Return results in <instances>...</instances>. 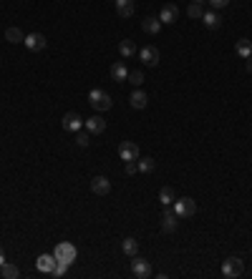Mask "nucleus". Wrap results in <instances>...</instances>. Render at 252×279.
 <instances>
[{"mask_svg": "<svg viewBox=\"0 0 252 279\" xmlns=\"http://www.w3.org/2000/svg\"><path fill=\"white\" fill-rule=\"evenodd\" d=\"M222 274L230 277V279L242 277V274H245V262H242L240 257H230V259H225V262H222Z\"/></svg>", "mask_w": 252, "mask_h": 279, "instance_id": "obj_1", "label": "nucleus"}, {"mask_svg": "<svg viewBox=\"0 0 252 279\" xmlns=\"http://www.w3.org/2000/svg\"><path fill=\"white\" fill-rule=\"evenodd\" d=\"M89 103H91L96 111H108L114 101H111V96H108L106 91H101V88H94V91L89 93Z\"/></svg>", "mask_w": 252, "mask_h": 279, "instance_id": "obj_2", "label": "nucleus"}, {"mask_svg": "<svg viewBox=\"0 0 252 279\" xmlns=\"http://www.w3.org/2000/svg\"><path fill=\"white\" fill-rule=\"evenodd\" d=\"M53 257L58 259V262H66V264H71V262H76V246H73L71 241H61L58 246L53 249Z\"/></svg>", "mask_w": 252, "mask_h": 279, "instance_id": "obj_3", "label": "nucleus"}, {"mask_svg": "<svg viewBox=\"0 0 252 279\" xmlns=\"http://www.w3.org/2000/svg\"><path fill=\"white\" fill-rule=\"evenodd\" d=\"M172 209H174V211H177V216L182 219V216H192L194 211H197V204H194V199L184 197V199H174Z\"/></svg>", "mask_w": 252, "mask_h": 279, "instance_id": "obj_4", "label": "nucleus"}, {"mask_svg": "<svg viewBox=\"0 0 252 279\" xmlns=\"http://www.w3.org/2000/svg\"><path fill=\"white\" fill-rule=\"evenodd\" d=\"M177 224H179L177 211H174L172 206H164V214H161V229H164L166 234H172V232L177 229Z\"/></svg>", "mask_w": 252, "mask_h": 279, "instance_id": "obj_5", "label": "nucleus"}, {"mask_svg": "<svg viewBox=\"0 0 252 279\" xmlns=\"http://www.w3.org/2000/svg\"><path fill=\"white\" fill-rule=\"evenodd\" d=\"M131 274H134L136 279H147V277H151V264H149L147 259H142V257H134V262H131Z\"/></svg>", "mask_w": 252, "mask_h": 279, "instance_id": "obj_6", "label": "nucleus"}, {"mask_svg": "<svg viewBox=\"0 0 252 279\" xmlns=\"http://www.w3.org/2000/svg\"><path fill=\"white\" fill-rule=\"evenodd\" d=\"M139 58H142L144 66L154 68V66H159V50H156L154 45H144L142 50H139Z\"/></svg>", "mask_w": 252, "mask_h": 279, "instance_id": "obj_7", "label": "nucleus"}, {"mask_svg": "<svg viewBox=\"0 0 252 279\" xmlns=\"http://www.w3.org/2000/svg\"><path fill=\"white\" fill-rule=\"evenodd\" d=\"M119 159L121 161H136L139 159V146L134 141H121L119 144Z\"/></svg>", "mask_w": 252, "mask_h": 279, "instance_id": "obj_8", "label": "nucleus"}, {"mask_svg": "<svg viewBox=\"0 0 252 279\" xmlns=\"http://www.w3.org/2000/svg\"><path fill=\"white\" fill-rule=\"evenodd\" d=\"M23 43H25V48H28V50L38 53V50H43V48H46V43H48V40H46V36H43V33H28Z\"/></svg>", "mask_w": 252, "mask_h": 279, "instance_id": "obj_9", "label": "nucleus"}, {"mask_svg": "<svg viewBox=\"0 0 252 279\" xmlns=\"http://www.w3.org/2000/svg\"><path fill=\"white\" fill-rule=\"evenodd\" d=\"M177 18H179V8H177L174 3H166V5L159 10V20H161V23H166V25L177 23Z\"/></svg>", "mask_w": 252, "mask_h": 279, "instance_id": "obj_10", "label": "nucleus"}, {"mask_svg": "<svg viewBox=\"0 0 252 279\" xmlns=\"http://www.w3.org/2000/svg\"><path fill=\"white\" fill-rule=\"evenodd\" d=\"M83 126H86V131H89V133L99 136V133H103V131H106V119H101V116H91V119L83 121Z\"/></svg>", "mask_w": 252, "mask_h": 279, "instance_id": "obj_11", "label": "nucleus"}, {"mask_svg": "<svg viewBox=\"0 0 252 279\" xmlns=\"http://www.w3.org/2000/svg\"><path fill=\"white\" fill-rule=\"evenodd\" d=\"M55 264H58V259H55L53 254H41L38 262H36V269L43 272V274H50V272L55 269Z\"/></svg>", "mask_w": 252, "mask_h": 279, "instance_id": "obj_12", "label": "nucleus"}, {"mask_svg": "<svg viewBox=\"0 0 252 279\" xmlns=\"http://www.w3.org/2000/svg\"><path fill=\"white\" fill-rule=\"evenodd\" d=\"M91 191L99 194V197H106V194L111 191V181L106 176H94L91 179Z\"/></svg>", "mask_w": 252, "mask_h": 279, "instance_id": "obj_13", "label": "nucleus"}, {"mask_svg": "<svg viewBox=\"0 0 252 279\" xmlns=\"http://www.w3.org/2000/svg\"><path fill=\"white\" fill-rule=\"evenodd\" d=\"M83 128V119L78 116V114H73V111H71V114H66L63 116V131H81Z\"/></svg>", "mask_w": 252, "mask_h": 279, "instance_id": "obj_14", "label": "nucleus"}, {"mask_svg": "<svg viewBox=\"0 0 252 279\" xmlns=\"http://www.w3.org/2000/svg\"><path fill=\"white\" fill-rule=\"evenodd\" d=\"M161 20H159V15H151V18H144L142 20V31L144 33H149V36H156L159 31H161Z\"/></svg>", "mask_w": 252, "mask_h": 279, "instance_id": "obj_15", "label": "nucleus"}, {"mask_svg": "<svg viewBox=\"0 0 252 279\" xmlns=\"http://www.w3.org/2000/svg\"><path fill=\"white\" fill-rule=\"evenodd\" d=\"M129 103H131L134 108H139V111H142V108H147V103H149V96H147L142 88H136V91L129 96Z\"/></svg>", "mask_w": 252, "mask_h": 279, "instance_id": "obj_16", "label": "nucleus"}, {"mask_svg": "<svg viewBox=\"0 0 252 279\" xmlns=\"http://www.w3.org/2000/svg\"><path fill=\"white\" fill-rule=\"evenodd\" d=\"M119 18H131L134 15V0H114Z\"/></svg>", "mask_w": 252, "mask_h": 279, "instance_id": "obj_17", "label": "nucleus"}, {"mask_svg": "<svg viewBox=\"0 0 252 279\" xmlns=\"http://www.w3.org/2000/svg\"><path fill=\"white\" fill-rule=\"evenodd\" d=\"M111 78H114L116 83H124V80L129 78V68H126V63H114V66H111Z\"/></svg>", "mask_w": 252, "mask_h": 279, "instance_id": "obj_18", "label": "nucleus"}, {"mask_svg": "<svg viewBox=\"0 0 252 279\" xmlns=\"http://www.w3.org/2000/svg\"><path fill=\"white\" fill-rule=\"evenodd\" d=\"M174 199H177V194H174L172 186H161V189H159V201H161L164 206H172Z\"/></svg>", "mask_w": 252, "mask_h": 279, "instance_id": "obj_19", "label": "nucleus"}, {"mask_svg": "<svg viewBox=\"0 0 252 279\" xmlns=\"http://www.w3.org/2000/svg\"><path fill=\"white\" fill-rule=\"evenodd\" d=\"M121 252H124L126 257H136V254H139V241L131 239V237H126V239L121 241Z\"/></svg>", "mask_w": 252, "mask_h": 279, "instance_id": "obj_20", "label": "nucleus"}, {"mask_svg": "<svg viewBox=\"0 0 252 279\" xmlns=\"http://www.w3.org/2000/svg\"><path fill=\"white\" fill-rule=\"evenodd\" d=\"M5 40H8V43H23V40H25V33L20 31V28L10 25V28H5Z\"/></svg>", "mask_w": 252, "mask_h": 279, "instance_id": "obj_21", "label": "nucleus"}, {"mask_svg": "<svg viewBox=\"0 0 252 279\" xmlns=\"http://www.w3.org/2000/svg\"><path fill=\"white\" fill-rule=\"evenodd\" d=\"M202 23L207 25V28H219L222 25V18H219V13H214V10H204V15H202Z\"/></svg>", "mask_w": 252, "mask_h": 279, "instance_id": "obj_22", "label": "nucleus"}, {"mask_svg": "<svg viewBox=\"0 0 252 279\" xmlns=\"http://www.w3.org/2000/svg\"><path fill=\"white\" fill-rule=\"evenodd\" d=\"M235 50H237V55H240V58H250V55H252V40H247V38L237 40Z\"/></svg>", "mask_w": 252, "mask_h": 279, "instance_id": "obj_23", "label": "nucleus"}, {"mask_svg": "<svg viewBox=\"0 0 252 279\" xmlns=\"http://www.w3.org/2000/svg\"><path fill=\"white\" fill-rule=\"evenodd\" d=\"M119 53L124 55V58H131V55L136 53V43H134V40H129V38H126V40H121V43H119Z\"/></svg>", "mask_w": 252, "mask_h": 279, "instance_id": "obj_24", "label": "nucleus"}, {"mask_svg": "<svg viewBox=\"0 0 252 279\" xmlns=\"http://www.w3.org/2000/svg\"><path fill=\"white\" fill-rule=\"evenodd\" d=\"M0 274H3L5 279H18V277H20V269H18L15 264H10V262H5L3 267H0Z\"/></svg>", "mask_w": 252, "mask_h": 279, "instance_id": "obj_25", "label": "nucleus"}, {"mask_svg": "<svg viewBox=\"0 0 252 279\" xmlns=\"http://www.w3.org/2000/svg\"><path fill=\"white\" fill-rule=\"evenodd\" d=\"M136 166H139V171L149 174V171H154V166H156V163H154V159H149V156H147V159H139V161H136Z\"/></svg>", "mask_w": 252, "mask_h": 279, "instance_id": "obj_26", "label": "nucleus"}, {"mask_svg": "<svg viewBox=\"0 0 252 279\" xmlns=\"http://www.w3.org/2000/svg\"><path fill=\"white\" fill-rule=\"evenodd\" d=\"M129 83H131V86H142V83H144V73L142 71H129V78H126Z\"/></svg>", "mask_w": 252, "mask_h": 279, "instance_id": "obj_27", "label": "nucleus"}, {"mask_svg": "<svg viewBox=\"0 0 252 279\" xmlns=\"http://www.w3.org/2000/svg\"><path fill=\"white\" fill-rule=\"evenodd\" d=\"M187 15H189V18H202V15H204V8H202L200 3H192V5L187 8Z\"/></svg>", "mask_w": 252, "mask_h": 279, "instance_id": "obj_28", "label": "nucleus"}, {"mask_svg": "<svg viewBox=\"0 0 252 279\" xmlns=\"http://www.w3.org/2000/svg\"><path fill=\"white\" fill-rule=\"evenodd\" d=\"M91 141H89V133H81V131H76V146L78 149H86Z\"/></svg>", "mask_w": 252, "mask_h": 279, "instance_id": "obj_29", "label": "nucleus"}, {"mask_svg": "<svg viewBox=\"0 0 252 279\" xmlns=\"http://www.w3.org/2000/svg\"><path fill=\"white\" fill-rule=\"evenodd\" d=\"M68 267H71V264H66V262H58V264H55V269L50 272V277H63V274L68 272Z\"/></svg>", "mask_w": 252, "mask_h": 279, "instance_id": "obj_30", "label": "nucleus"}, {"mask_svg": "<svg viewBox=\"0 0 252 279\" xmlns=\"http://www.w3.org/2000/svg\"><path fill=\"white\" fill-rule=\"evenodd\" d=\"M207 5H212L214 10H222V8L230 5V0H207Z\"/></svg>", "mask_w": 252, "mask_h": 279, "instance_id": "obj_31", "label": "nucleus"}, {"mask_svg": "<svg viewBox=\"0 0 252 279\" xmlns=\"http://www.w3.org/2000/svg\"><path fill=\"white\" fill-rule=\"evenodd\" d=\"M124 171H126L129 176H134V174L139 171V166H136V161H124Z\"/></svg>", "mask_w": 252, "mask_h": 279, "instance_id": "obj_32", "label": "nucleus"}, {"mask_svg": "<svg viewBox=\"0 0 252 279\" xmlns=\"http://www.w3.org/2000/svg\"><path fill=\"white\" fill-rule=\"evenodd\" d=\"M245 61H247V73L252 76V55H250V58H245Z\"/></svg>", "mask_w": 252, "mask_h": 279, "instance_id": "obj_33", "label": "nucleus"}, {"mask_svg": "<svg viewBox=\"0 0 252 279\" xmlns=\"http://www.w3.org/2000/svg\"><path fill=\"white\" fill-rule=\"evenodd\" d=\"M5 264V254H3V249H0V267Z\"/></svg>", "mask_w": 252, "mask_h": 279, "instance_id": "obj_34", "label": "nucleus"}, {"mask_svg": "<svg viewBox=\"0 0 252 279\" xmlns=\"http://www.w3.org/2000/svg\"><path fill=\"white\" fill-rule=\"evenodd\" d=\"M192 3H200V5H204V3H207V0H192Z\"/></svg>", "mask_w": 252, "mask_h": 279, "instance_id": "obj_35", "label": "nucleus"}]
</instances>
